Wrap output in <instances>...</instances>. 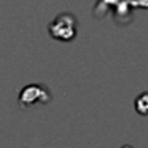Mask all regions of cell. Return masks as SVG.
I'll return each mask as SVG.
<instances>
[{
	"label": "cell",
	"mask_w": 148,
	"mask_h": 148,
	"mask_svg": "<svg viewBox=\"0 0 148 148\" xmlns=\"http://www.w3.org/2000/svg\"><path fill=\"white\" fill-rule=\"evenodd\" d=\"M49 35L59 42H70L75 38L78 30V23L72 13H61L49 23Z\"/></svg>",
	"instance_id": "cell-1"
},
{
	"label": "cell",
	"mask_w": 148,
	"mask_h": 148,
	"mask_svg": "<svg viewBox=\"0 0 148 148\" xmlns=\"http://www.w3.org/2000/svg\"><path fill=\"white\" fill-rule=\"evenodd\" d=\"M49 100H51V94H49L48 88L42 86V84H27L19 92V105L26 107V108L35 105V103H48Z\"/></svg>",
	"instance_id": "cell-2"
},
{
	"label": "cell",
	"mask_w": 148,
	"mask_h": 148,
	"mask_svg": "<svg viewBox=\"0 0 148 148\" xmlns=\"http://www.w3.org/2000/svg\"><path fill=\"white\" fill-rule=\"evenodd\" d=\"M148 96H147V92H142L140 96L135 99V110H137L140 115H147V107H148Z\"/></svg>",
	"instance_id": "cell-3"
},
{
	"label": "cell",
	"mask_w": 148,
	"mask_h": 148,
	"mask_svg": "<svg viewBox=\"0 0 148 148\" xmlns=\"http://www.w3.org/2000/svg\"><path fill=\"white\" fill-rule=\"evenodd\" d=\"M123 148H132V147H129V145H126V147H123Z\"/></svg>",
	"instance_id": "cell-4"
}]
</instances>
